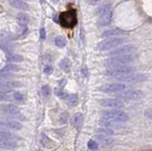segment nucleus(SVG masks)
<instances>
[{"instance_id":"f257e3e1","label":"nucleus","mask_w":152,"mask_h":151,"mask_svg":"<svg viewBox=\"0 0 152 151\" xmlns=\"http://www.w3.org/2000/svg\"><path fill=\"white\" fill-rule=\"evenodd\" d=\"M97 16L100 26L104 27L110 24L113 16L112 7L110 4H104V5L99 7L97 10Z\"/></svg>"},{"instance_id":"f03ea898","label":"nucleus","mask_w":152,"mask_h":151,"mask_svg":"<svg viewBox=\"0 0 152 151\" xmlns=\"http://www.w3.org/2000/svg\"><path fill=\"white\" fill-rule=\"evenodd\" d=\"M102 119H106L112 121L117 124H123L128 121L129 117H128L127 113L120 109H109L104 110L102 112Z\"/></svg>"},{"instance_id":"7ed1b4c3","label":"nucleus","mask_w":152,"mask_h":151,"mask_svg":"<svg viewBox=\"0 0 152 151\" xmlns=\"http://www.w3.org/2000/svg\"><path fill=\"white\" fill-rule=\"evenodd\" d=\"M134 68L130 67V66H126V67H117V68H110L107 69L104 73L108 77H113L117 78L118 80H120L122 78H125L129 76V75L135 73L134 72Z\"/></svg>"},{"instance_id":"20e7f679","label":"nucleus","mask_w":152,"mask_h":151,"mask_svg":"<svg viewBox=\"0 0 152 151\" xmlns=\"http://www.w3.org/2000/svg\"><path fill=\"white\" fill-rule=\"evenodd\" d=\"M59 23L62 27L66 29H72L77 24V13L75 10L66 11L60 13Z\"/></svg>"},{"instance_id":"39448f33","label":"nucleus","mask_w":152,"mask_h":151,"mask_svg":"<svg viewBox=\"0 0 152 151\" xmlns=\"http://www.w3.org/2000/svg\"><path fill=\"white\" fill-rule=\"evenodd\" d=\"M134 59V55H125V56H114L109 59H107L104 65L107 69L117 68V67H126L131 63Z\"/></svg>"},{"instance_id":"423d86ee","label":"nucleus","mask_w":152,"mask_h":151,"mask_svg":"<svg viewBox=\"0 0 152 151\" xmlns=\"http://www.w3.org/2000/svg\"><path fill=\"white\" fill-rule=\"evenodd\" d=\"M125 39L120 38V37H114V38H107L104 41L100 42L98 45V49L100 50H115L119 48L122 44H124Z\"/></svg>"},{"instance_id":"0eeeda50","label":"nucleus","mask_w":152,"mask_h":151,"mask_svg":"<svg viewBox=\"0 0 152 151\" xmlns=\"http://www.w3.org/2000/svg\"><path fill=\"white\" fill-rule=\"evenodd\" d=\"M119 100H124V101H131V102H136L140 101L144 98V92L140 89H129V90L123 91L117 96Z\"/></svg>"},{"instance_id":"6e6552de","label":"nucleus","mask_w":152,"mask_h":151,"mask_svg":"<svg viewBox=\"0 0 152 151\" xmlns=\"http://www.w3.org/2000/svg\"><path fill=\"white\" fill-rule=\"evenodd\" d=\"M136 53V47L134 45H126L111 50L109 55L114 56H125V55H134Z\"/></svg>"},{"instance_id":"1a4fd4ad","label":"nucleus","mask_w":152,"mask_h":151,"mask_svg":"<svg viewBox=\"0 0 152 151\" xmlns=\"http://www.w3.org/2000/svg\"><path fill=\"white\" fill-rule=\"evenodd\" d=\"M126 86L122 83L104 84L99 88V90L104 93H119L125 90Z\"/></svg>"},{"instance_id":"9d476101","label":"nucleus","mask_w":152,"mask_h":151,"mask_svg":"<svg viewBox=\"0 0 152 151\" xmlns=\"http://www.w3.org/2000/svg\"><path fill=\"white\" fill-rule=\"evenodd\" d=\"M0 111H2L3 113L10 116H13V117H17L20 116L21 111L19 109V107L13 104H1L0 105Z\"/></svg>"},{"instance_id":"9b49d317","label":"nucleus","mask_w":152,"mask_h":151,"mask_svg":"<svg viewBox=\"0 0 152 151\" xmlns=\"http://www.w3.org/2000/svg\"><path fill=\"white\" fill-rule=\"evenodd\" d=\"M101 106H103L104 107H108V108H111V109H119L121 108L124 104L121 100L116 98H107V99H104L101 102Z\"/></svg>"},{"instance_id":"f8f14e48","label":"nucleus","mask_w":152,"mask_h":151,"mask_svg":"<svg viewBox=\"0 0 152 151\" xmlns=\"http://www.w3.org/2000/svg\"><path fill=\"white\" fill-rule=\"evenodd\" d=\"M0 126L5 127L7 129H12V130H21L22 129V124L20 122L12 120V119H5L0 120Z\"/></svg>"},{"instance_id":"ddd939ff","label":"nucleus","mask_w":152,"mask_h":151,"mask_svg":"<svg viewBox=\"0 0 152 151\" xmlns=\"http://www.w3.org/2000/svg\"><path fill=\"white\" fill-rule=\"evenodd\" d=\"M146 80V76L142 73H133L131 75L125 78L120 79L121 82L128 83V84H136V83H142Z\"/></svg>"},{"instance_id":"4468645a","label":"nucleus","mask_w":152,"mask_h":151,"mask_svg":"<svg viewBox=\"0 0 152 151\" xmlns=\"http://www.w3.org/2000/svg\"><path fill=\"white\" fill-rule=\"evenodd\" d=\"M22 88V84L15 81L0 82V92H10L12 89Z\"/></svg>"},{"instance_id":"2eb2a0df","label":"nucleus","mask_w":152,"mask_h":151,"mask_svg":"<svg viewBox=\"0 0 152 151\" xmlns=\"http://www.w3.org/2000/svg\"><path fill=\"white\" fill-rule=\"evenodd\" d=\"M125 34H126V31L124 30L119 29V28H113V29H109V30L104 31L102 34V37H104V38H108V37L114 38V37H118V36L123 35Z\"/></svg>"},{"instance_id":"dca6fc26","label":"nucleus","mask_w":152,"mask_h":151,"mask_svg":"<svg viewBox=\"0 0 152 151\" xmlns=\"http://www.w3.org/2000/svg\"><path fill=\"white\" fill-rule=\"evenodd\" d=\"M21 139L15 134L12 133V132H9L8 130H3L0 128V142L1 141H13V142H17L20 141Z\"/></svg>"},{"instance_id":"f3484780","label":"nucleus","mask_w":152,"mask_h":151,"mask_svg":"<svg viewBox=\"0 0 152 151\" xmlns=\"http://www.w3.org/2000/svg\"><path fill=\"white\" fill-rule=\"evenodd\" d=\"M97 142L99 144H101L104 146H110L114 144V139L111 136H107V135H102V134H96L95 136Z\"/></svg>"},{"instance_id":"a211bd4d","label":"nucleus","mask_w":152,"mask_h":151,"mask_svg":"<svg viewBox=\"0 0 152 151\" xmlns=\"http://www.w3.org/2000/svg\"><path fill=\"white\" fill-rule=\"evenodd\" d=\"M10 5L12 7L18 9L21 11H28L30 10V6L25 1H20V0H13V1H10Z\"/></svg>"},{"instance_id":"6ab92c4d","label":"nucleus","mask_w":152,"mask_h":151,"mask_svg":"<svg viewBox=\"0 0 152 151\" xmlns=\"http://www.w3.org/2000/svg\"><path fill=\"white\" fill-rule=\"evenodd\" d=\"M99 125L103 126V127H107V128H110L114 130L115 128H120L121 124H117V123H114L112 121L106 120V119H101L99 121Z\"/></svg>"},{"instance_id":"aec40b11","label":"nucleus","mask_w":152,"mask_h":151,"mask_svg":"<svg viewBox=\"0 0 152 151\" xmlns=\"http://www.w3.org/2000/svg\"><path fill=\"white\" fill-rule=\"evenodd\" d=\"M18 146L17 142H13V141H1L0 142V149H7V150H11V149H15Z\"/></svg>"},{"instance_id":"412c9836","label":"nucleus","mask_w":152,"mask_h":151,"mask_svg":"<svg viewBox=\"0 0 152 151\" xmlns=\"http://www.w3.org/2000/svg\"><path fill=\"white\" fill-rule=\"evenodd\" d=\"M16 20L19 25L22 27H27V25L30 23V16L25 12H19L16 16Z\"/></svg>"},{"instance_id":"4be33fe9","label":"nucleus","mask_w":152,"mask_h":151,"mask_svg":"<svg viewBox=\"0 0 152 151\" xmlns=\"http://www.w3.org/2000/svg\"><path fill=\"white\" fill-rule=\"evenodd\" d=\"M84 123V116L82 113H76V114L71 118V125L74 127H80Z\"/></svg>"},{"instance_id":"5701e85b","label":"nucleus","mask_w":152,"mask_h":151,"mask_svg":"<svg viewBox=\"0 0 152 151\" xmlns=\"http://www.w3.org/2000/svg\"><path fill=\"white\" fill-rule=\"evenodd\" d=\"M7 59L10 62H13V63H19L24 60L23 56L18 53H9L7 56Z\"/></svg>"},{"instance_id":"b1692460","label":"nucleus","mask_w":152,"mask_h":151,"mask_svg":"<svg viewBox=\"0 0 152 151\" xmlns=\"http://www.w3.org/2000/svg\"><path fill=\"white\" fill-rule=\"evenodd\" d=\"M19 70V67H17L16 65H13V64H9L7 66H5L4 68H2L0 69V72L2 73H9V72H12V71H17Z\"/></svg>"},{"instance_id":"393cba45","label":"nucleus","mask_w":152,"mask_h":151,"mask_svg":"<svg viewBox=\"0 0 152 151\" xmlns=\"http://www.w3.org/2000/svg\"><path fill=\"white\" fill-rule=\"evenodd\" d=\"M59 66L64 71L69 72V69H70V67H71V63L68 58H64V59L61 60V62L59 63Z\"/></svg>"},{"instance_id":"a878e982","label":"nucleus","mask_w":152,"mask_h":151,"mask_svg":"<svg viewBox=\"0 0 152 151\" xmlns=\"http://www.w3.org/2000/svg\"><path fill=\"white\" fill-rule=\"evenodd\" d=\"M41 144H43V146H45V147H48V148H50L53 146V142L45 134H42L41 136Z\"/></svg>"},{"instance_id":"bb28decb","label":"nucleus","mask_w":152,"mask_h":151,"mask_svg":"<svg viewBox=\"0 0 152 151\" xmlns=\"http://www.w3.org/2000/svg\"><path fill=\"white\" fill-rule=\"evenodd\" d=\"M66 104L70 107H75L78 104V96L76 94H70V95L68 96V98L66 99Z\"/></svg>"},{"instance_id":"cd10ccee","label":"nucleus","mask_w":152,"mask_h":151,"mask_svg":"<svg viewBox=\"0 0 152 151\" xmlns=\"http://www.w3.org/2000/svg\"><path fill=\"white\" fill-rule=\"evenodd\" d=\"M12 99L14 102L23 103L26 101V96L19 91H12Z\"/></svg>"},{"instance_id":"c85d7f7f","label":"nucleus","mask_w":152,"mask_h":151,"mask_svg":"<svg viewBox=\"0 0 152 151\" xmlns=\"http://www.w3.org/2000/svg\"><path fill=\"white\" fill-rule=\"evenodd\" d=\"M13 101L12 99V92H0V102H8Z\"/></svg>"},{"instance_id":"c756f323","label":"nucleus","mask_w":152,"mask_h":151,"mask_svg":"<svg viewBox=\"0 0 152 151\" xmlns=\"http://www.w3.org/2000/svg\"><path fill=\"white\" fill-rule=\"evenodd\" d=\"M97 134H102V135H107V136H111L114 134V130L107 128V127H99L97 129Z\"/></svg>"},{"instance_id":"7c9ffc66","label":"nucleus","mask_w":152,"mask_h":151,"mask_svg":"<svg viewBox=\"0 0 152 151\" xmlns=\"http://www.w3.org/2000/svg\"><path fill=\"white\" fill-rule=\"evenodd\" d=\"M54 44L56 45V47H58V48H64L66 45V41L63 36H57L54 39Z\"/></svg>"},{"instance_id":"2f4dec72","label":"nucleus","mask_w":152,"mask_h":151,"mask_svg":"<svg viewBox=\"0 0 152 151\" xmlns=\"http://www.w3.org/2000/svg\"><path fill=\"white\" fill-rule=\"evenodd\" d=\"M41 93H42V95L44 96V97H49L50 95V93H51V89L50 88V86H48V85H45V86H43L41 88Z\"/></svg>"},{"instance_id":"473e14b6","label":"nucleus","mask_w":152,"mask_h":151,"mask_svg":"<svg viewBox=\"0 0 152 151\" xmlns=\"http://www.w3.org/2000/svg\"><path fill=\"white\" fill-rule=\"evenodd\" d=\"M54 93L56 94L57 96L62 98V99H66L68 98V94H66L64 90H63V88H55V90H54Z\"/></svg>"},{"instance_id":"72a5a7b5","label":"nucleus","mask_w":152,"mask_h":151,"mask_svg":"<svg viewBox=\"0 0 152 151\" xmlns=\"http://www.w3.org/2000/svg\"><path fill=\"white\" fill-rule=\"evenodd\" d=\"M69 119V114L66 112H62L61 113V115H60V118H59V121L61 124H66V123H68Z\"/></svg>"},{"instance_id":"f704fd0d","label":"nucleus","mask_w":152,"mask_h":151,"mask_svg":"<svg viewBox=\"0 0 152 151\" xmlns=\"http://www.w3.org/2000/svg\"><path fill=\"white\" fill-rule=\"evenodd\" d=\"M88 148H89V149H91V150H96V149L98 148V144H97L95 141H93V140H89V141H88Z\"/></svg>"},{"instance_id":"c9c22d12","label":"nucleus","mask_w":152,"mask_h":151,"mask_svg":"<svg viewBox=\"0 0 152 151\" xmlns=\"http://www.w3.org/2000/svg\"><path fill=\"white\" fill-rule=\"evenodd\" d=\"M145 116L148 118V119L152 120V108H147L145 111Z\"/></svg>"},{"instance_id":"e433bc0d","label":"nucleus","mask_w":152,"mask_h":151,"mask_svg":"<svg viewBox=\"0 0 152 151\" xmlns=\"http://www.w3.org/2000/svg\"><path fill=\"white\" fill-rule=\"evenodd\" d=\"M52 71H53V68H52L51 66H46L44 69V72L46 74H51Z\"/></svg>"},{"instance_id":"4c0bfd02","label":"nucleus","mask_w":152,"mask_h":151,"mask_svg":"<svg viewBox=\"0 0 152 151\" xmlns=\"http://www.w3.org/2000/svg\"><path fill=\"white\" fill-rule=\"evenodd\" d=\"M40 37H41L42 40L46 39V30L44 29V28H42V29L40 30Z\"/></svg>"},{"instance_id":"58836bf2","label":"nucleus","mask_w":152,"mask_h":151,"mask_svg":"<svg viewBox=\"0 0 152 151\" xmlns=\"http://www.w3.org/2000/svg\"><path fill=\"white\" fill-rule=\"evenodd\" d=\"M66 79L61 80V81L59 82V85H60V87H61V88L65 87V86H66Z\"/></svg>"},{"instance_id":"ea45409f","label":"nucleus","mask_w":152,"mask_h":151,"mask_svg":"<svg viewBox=\"0 0 152 151\" xmlns=\"http://www.w3.org/2000/svg\"><path fill=\"white\" fill-rule=\"evenodd\" d=\"M0 151H3V150H0Z\"/></svg>"}]
</instances>
